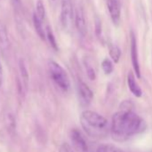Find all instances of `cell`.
Instances as JSON below:
<instances>
[{
  "mask_svg": "<svg viewBox=\"0 0 152 152\" xmlns=\"http://www.w3.org/2000/svg\"><path fill=\"white\" fill-rule=\"evenodd\" d=\"M147 128L145 121L132 109L121 108L116 112L111 122L112 137L118 141H124L131 137L141 133Z\"/></svg>",
  "mask_w": 152,
  "mask_h": 152,
  "instance_id": "obj_1",
  "label": "cell"
},
{
  "mask_svg": "<svg viewBox=\"0 0 152 152\" xmlns=\"http://www.w3.org/2000/svg\"><path fill=\"white\" fill-rule=\"evenodd\" d=\"M81 124L84 132L95 139L104 138L108 132V122L100 114L85 110L81 115Z\"/></svg>",
  "mask_w": 152,
  "mask_h": 152,
  "instance_id": "obj_2",
  "label": "cell"
},
{
  "mask_svg": "<svg viewBox=\"0 0 152 152\" xmlns=\"http://www.w3.org/2000/svg\"><path fill=\"white\" fill-rule=\"evenodd\" d=\"M48 72L51 80L63 91H67L70 89L71 83L68 74L65 70L56 61L49 60L48 63Z\"/></svg>",
  "mask_w": 152,
  "mask_h": 152,
  "instance_id": "obj_3",
  "label": "cell"
},
{
  "mask_svg": "<svg viewBox=\"0 0 152 152\" xmlns=\"http://www.w3.org/2000/svg\"><path fill=\"white\" fill-rule=\"evenodd\" d=\"M72 18H73V9L72 5V0H62L60 20L64 29H69L71 27Z\"/></svg>",
  "mask_w": 152,
  "mask_h": 152,
  "instance_id": "obj_4",
  "label": "cell"
},
{
  "mask_svg": "<svg viewBox=\"0 0 152 152\" xmlns=\"http://www.w3.org/2000/svg\"><path fill=\"white\" fill-rule=\"evenodd\" d=\"M77 92L82 106H89L93 99V92L91 88L83 81H79L77 84Z\"/></svg>",
  "mask_w": 152,
  "mask_h": 152,
  "instance_id": "obj_5",
  "label": "cell"
},
{
  "mask_svg": "<svg viewBox=\"0 0 152 152\" xmlns=\"http://www.w3.org/2000/svg\"><path fill=\"white\" fill-rule=\"evenodd\" d=\"M70 139L73 146L80 152H89V146L83 134L78 129H72L70 132Z\"/></svg>",
  "mask_w": 152,
  "mask_h": 152,
  "instance_id": "obj_6",
  "label": "cell"
},
{
  "mask_svg": "<svg viewBox=\"0 0 152 152\" xmlns=\"http://www.w3.org/2000/svg\"><path fill=\"white\" fill-rule=\"evenodd\" d=\"M107 7L113 23L118 25L121 21L120 0H107Z\"/></svg>",
  "mask_w": 152,
  "mask_h": 152,
  "instance_id": "obj_7",
  "label": "cell"
},
{
  "mask_svg": "<svg viewBox=\"0 0 152 152\" xmlns=\"http://www.w3.org/2000/svg\"><path fill=\"white\" fill-rule=\"evenodd\" d=\"M131 57H132V64L133 66V70L138 78H140V63L138 58V48H137V41L134 33L131 32Z\"/></svg>",
  "mask_w": 152,
  "mask_h": 152,
  "instance_id": "obj_8",
  "label": "cell"
},
{
  "mask_svg": "<svg viewBox=\"0 0 152 152\" xmlns=\"http://www.w3.org/2000/svg\"><path fill=\"white\" fill-rule=\"evenodd\" d=\"M74 20H75V26L77 28L78 32L80 33V35L84 37L87 33V25L84 17V13L82 7H78L76 9L74 15Z\"/></svg>",
  "mask_w": 152,
  "mask_h": 152,
  "instance_id": "obj_9",
  "label": "cell"
},
{
  "mask_svg": "<svg viewBox=\"0 0 152 152\" xmlns=\"http://www.w3.org/2000/svg\"><path fill=\"white\" fill-rule=\"evenodd\" d=\"M127 84H128L129 90L135 97L140 98L142 96V91H141L140 87L139 86V84L137 83L132 72H129V74L127 76Z\"/></svg>",
  "mask_w": 152,
  "mask_h": 152,
  "instance_id": "obj_10",
  "label": "cell"
},
{
  "mask_svg": "<svg viewBox=\"0 0 152 152\" xmlns=\"http://www.w3.org/2000/svg\"><path fill=\"white\" fill-rule=\"evenodd\" d=\"M19 72H20V77L22 81V88L26 90L29 84V72L24 64V61L23 59H20L19 61Z\"/></svg>",
  "mask_w": 152,
  "mask_h": 152,
  "instance_id": "obj_11",
  "label": "cell"
},
{
  "mask_svg": "<svg viewBox=\"0 0 152 152\" xmlns=\"http://www.w3.org/2000/svg\"><path fill=\"white\" fill-rule=\"evenodd\" d=\"M0 46L4 50H7L9 46V38L7 27L0 23Z\"/></svg>",
  "mask_w": 152,
  "mask_h": 152,
  "instance_id": "obj_12",
  "label": "cell"
},
{
  "mask_svg": "<svg viewBox=\"0 0 152 152\" xmlns=\"http://www.w3.org/2000/svg\"><path fill=\"white\" fill-rule=\"evenodd\" d=\"M33 24H34V28H35L37 34L39 36V38L41 39L45 40L46 39V31H45L44 27H43V21H41L37 16V15L35 13L33 15Z\"/></svg>",
  "mask_w": 152,
  "mask_h": 152,
  "instance_id": "obj_13",
  "label": "cell"
},
{
  "mask_svg": "<svg viewBox=\"0 0 152 152\" xmlns=\"http://www.w3.org/2000/svg\"><path fill=\"white\" fill-rule=\"evenodd\" d=\"M97 152H124L120 148L113 145V144H101L98 147Z\"/></svg>",
  "mask_w": 152,
  "mask_h": 152,
  "instance_id": "obj_14",
  "label": "cell"
},
{
  "mask_svg": "<svg viewBox=\"0 0 152 152\" xmlns=\"http://www.w3.org/2000/svg\"><path fill=\"white\" fill-rule=\"evenodd\" d=\"M45 31H46V39H48V41L49 42L50 46H51L56 51H57V50H58V47H57V43H56L55 35H54V33H53V31H52V29H51L49 26H47Z\"/></svg>",
  "mask_w": 152,
  "mask_h": 152,
  "instance_id": "obj_15",
  "label": "cell"
},
{
  "mask_svg": "<svg viewBox=\"0 0 152 152\" xmlns=\"http://www.w3.org/2000/svg\"><path fill=\"white\" fill-rule=\"evenodd\" d=\"M109 55L115 63H118L121 57V49L117 46L112 45L109 48Z\"/></svg>",
  "mask_w": 152,
  "mask_h": 152,
  "instance_id": "obj_16",
  "label": "cell"
},
{
  "mask_svg": "<svg viewBox=\"0 0 152 152\" xmlns=\"http://www.w3.org/2000/svg\"><path fill=\"white\" fill-rule=\"evenodd\" d=\"M35 14L37 15V16L43 21L45 19L46 16V10H45V6L42 2V0H38L36 3V12Z\"/></svg>",
  "mask_w": 152,
  "mask_h": 152,
  "instance_id": "obj_17",
  "label": "cell"
},
{
  "mask_svg": "<svg viewBox=\"0 0 152 152\" xmlns=\"http://www.w3.org/2000/svg\"><path fill=\"white\" fill-rule=\"evenodd\" d=\"M101 66H102L103 72L106 74H110L113 72V70H114V66H113L112 62L109 59H107V58H106V59L103 60V62L101 64Z\"/></svg>",
  "mask_w": 152,
  "mask_h": 152,
  "instance_id": "obj_18",
  "label": "cell"
},
{
  "mask_svg": "<svg viewBox=\"0 0 152 152\" xmlns=\"http://www.w3.org/2000/svg\"><path fill=\"white\" fill-rule=\"evenodd\" d=\"M59 152H74L72 148L66 142H64L61 144L59 148Z\"/></svg>",
  "mask_w": 152,
  "mask_h": 152,
  "instance_id": "obj_19",
  "label": "cell"
},
{
  "mask_svg": "<svg viewBox=\"0 0 152 152\" xmlns=\"http://www.w3.org/2000/svg\"><path fill=\"white\" fill-rule=\"evenodd\" d=\"M86 69H87V75H88V77H89L91 81L95 80V78H96V74H95L94 69H93L91 66L88 65V64L86 65Z\"/></svg>",
  "mask_w": 152,
  "mask_h": 152,
  "instance_id": "obj_20",
  "label": "cell"
},
{
  "mask_svg": "<svg viewBox=\"0 0 152 152\" xmlns=\"http://www.w3.org/2000/svg\"><path fill=\"white\" fill-rule=\"evenodd\" d=\"M3 83H4V69L1 62H0V88L2 87Z\"/></svg>",
  "mask_w": 152,
  "mask_h": 152,
  "instance_id": "obj_21",
  "label": "cell"
},
{
  "mask_svg": "<svg viewBox=\"0 0 152 152\" xmlns=\"http://www.w3.org/2000/svg\"><path fill=\"white\" fill-rule=\"evenodd\" d=\"M15 1H16L17 3H20V0H15Z\"/></svg>",
  "mask_w": 152,
  "mask_h": 152,
  "instance_id": "obj_22",
  "label": "cell"
},
{
  "mask_svg": "<svg viewBox=\"0 0 152 152\" xmlns=\"http://www.w3.org/2000/svg\"><path fill=\"white\" fill-rule=\"evenodd\" d=\"M53 1H55V0H53Z\"/></svg>",
  "mask_w": 152,
  "mask_h": 152,
  "instance_id": "obj_23",
  "label": "cell"
}]
</instances>
